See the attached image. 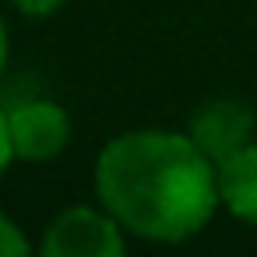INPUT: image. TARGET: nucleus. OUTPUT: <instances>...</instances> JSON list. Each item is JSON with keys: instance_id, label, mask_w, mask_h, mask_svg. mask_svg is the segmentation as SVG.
<instances>
[{"instance_id": "1a4fd4ad", "label": "nucleus", "mask_w": 257, "mask_h": 257, "mask_svg": "<svg viewBox=\"0 0 257 257\" xmlns=\"http://www.w3.org/2000/svg\"><path fill=\"white\" fill-rule=\"evenodd\" d=\"M4 64H8V24L0 16V76H4Z\"/></svg>"}, {"instance_id": "7ed1b4c3", "label": "nucleus", "mask_w": 257, "mask_h": 257, "mask_svg": "<svg viewBox=\"0 0 257 257\" xmlns=\"http://www.w3.org/2000/svg\"><path fill=\"white\" fill-rule=\"evenodd\" d=\"M4 108H8V137H12L16 161L44 165L68 149L72 116L64 112V104H56L48 96H24V100H12Z\"/></svg>"}, {"instance_id": "f03ea898", "label": "nucleus", "mask_w": 257, "mask_h": 257, "mask_svg": "<svg viewBox=\"0 0 257 257\" xmlns=\"http://www.w3.org/2000/svg\"><path fill=\"white\" fill-rule=\"evenodd\" d=\"M44 257H120L124 253V225L96 201V205H68L60 209L44 237Z\"/></svg>"}, {"instance_id": "423d86ee", "label": "nucleus", "mask_w": 257, "mask_h": 257, "mask_svg": "<svg viewBox=\"0 0 257 257\" xmlns=\"http://www.w3.org/2000/svg\"><path fill=\"white\" fill-rule=\"evenodd\" d=\"M28 253V237H24V229L0 209V257H24Z\"/></svg>"}, {"instance_id": "39448f33", "label": "nucleus", "mask_w": 257, "mask_h": 257, "mask_svg": "<svg viewBox=\"0 0 257 257\" xmlns=\"http://www.w3.org/2000/svg\"><path fill=\"white\" fill-rule=\"evenodd\" d=\"M217 189H221V209H229L237 221L257 229V141L217 165Z\"/></svg>"}, {"instance_id": "f257e3e1", "label": "nucleus", "mask_w": 257, "mask_h": 257, "mask_svg": "<svg viewBox=\"0 0 257 257\" xmlns=\"http://www.w3.org/2000/svg\"><path fill=\"white\" fill-rule=\"evenodd\" d=\"M96 201L124 233L157 245L197 237L221 209L217 165L181 128H128L104 141L92 165Z\"/></svg>"}, {"instance_id": "6e6552de", "label": "nucleus", "mask_w": 257, "mask_h": 257, "mask_svg": "<svg viewBox=\"0 0 257 257\" xmlns=\"http://www.w3.org/2000/svg\"><path fill=\"white\" fill-rule=\"evenodd\" d=\"M12 161H16V153H12V137H8V108L0 104V177L12 169Z\"/></svg>"}, {"instance_id": "0eeeda50", "label": "nucleus", "mask_w": 257, "mask_h": 257, "mask_svg": "<svg viewBox=\"0 0 257 257\" xmlns=\"http://www.w3.org/2000/svg\"><path fill=\"white\" fill-rule=\"evenodd\" d=\"M68 0H12V8L20 12V16H32V20H40V16H52V12H60Z\"/></svg>"}, {"instance_id": "20e7f679", "label": "nucleus", "mask_w": 257, "mask_h": 257, "mask_svg": "<svg viewBox=\"0 0 257 257\" xmlns=\"http://www.w3.org/2000/svg\"><path fill=\"white\" fill-rule=\"evenodd\" d=\"M185 133L193 137V145L213 161H229L233 153H241L245 145H253V133H257V116L245 100L237 96H209L205 104L193 108Z\"/></svg>"}]
</instances>
